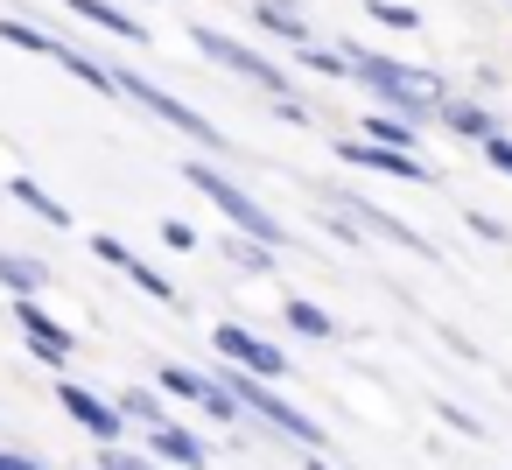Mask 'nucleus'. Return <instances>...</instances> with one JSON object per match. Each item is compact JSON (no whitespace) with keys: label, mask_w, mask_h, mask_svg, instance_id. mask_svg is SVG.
<instances>
[{"label":"nucleus","mask_w":512,"mask_h":470,"mask_svg":"<svg viewBox=\"0 0 512 470\" xmlns=\"http://www.w3.org/2000/svg\"><path fill=\"white\" fill-rule=\"evenodd\" d=\"M358 134H365L372 148H393V155H414V141H421V134H414L407 120H393V113H372V120H365Z\"/></svg>","instance_id":"18"},{"label":"nucleus","mask_w":512,"mask_h":470,"mask_svg":"<svg viewBox=\"0 0 512 470\" xmlns=\"http://www.w3.org/2000/svg\"><path fill=\"white\" fill-rule=\"evenodd\" d=\"M337 155H344L351 169L386 176V183H435V169H428L421 155H393V148H372V141H337Z\"/></svg>","instance_id":"8"},{"label":"nucleus","mask_w":512,"mask_h":470,"mask_svg":"<svg viewBox=\"0 0 512 470\" xmlns=\"http://www.w3.org/2000/svg\"><path fill=\"white\" fill-rule=\"evenodd\" d=\"M57 400H64V414H71V421H78L85 435H99V449H120V435H127V421L113 414V400H99L92 386H71V379L57 386Z\"/></svg>","instance_id":"7"},{"label":"nucleus","mask_w":512,"mask_h":470,"mask_svg":"<svg viewBox=\"0 0 512 470\" xmlns=\"http://www.w3.org/2000/svg\"><path fill=\"white\" fill-rule=\"evenodd\" d=\"M225 260H232V267H246V274H267V267H274V253H260V246H253V239H239V232L225 239Z\"/></svg>","instance_id":"23"},{"label":"nucleus","mask_w":512,"mask_h":470,"mask_svg":"<svg viewBox=\"0 0 512 470\" xmlns=\"http://www.w3.org/2000/svg\"><path fill=\"white\" fill-rule=\"evenodd\" d=\"M253 22H260L267 36H281V43L309 50V15L295 8V0H253Z\"/></svg>","instance_id":"14"},{"label":"nucleus","mask_w":512,"mask_h":470,"mask_svg":"<svg viewBox=\"0 0 512 470\" xmlns=\"http://www.w3.org/2000/svg\"><path fill=\"white\" fill-rule=\"evenodd\" d=\"M162 393H176V400H197L211 421H239V407L204 379V372H190V365H162Z\"/></svg>","instance_id":"11"},{"label":"nucleus","mask_w":512,"mask_h":470,"mask_svg":"<svg viewBox=\"0 0 512 470\" xmlns=\"http://www.w3.org/2000/svg\"><path fill=\"white\" fill-rule=\"evenodd\" d=\"M211 344H218V365H232V372H246V379H260V386H274V379L295 365L288 351H274L267 337H253V330H239V323H218Z\"/></svg>","instance_id":"6"},{"label":"nucleus","mask_w":512,"mask_h":470,"mask_svg":"<svg viewBox=\"0 0 512 470\" xmlns=\"http://www.w3.org/2000/svg\"><path fill=\"white\" fill-rule=\"evenodd\" d=\"M8 190H15V204H29L36 218H50V225H71V204H57V197H50V190H43L36 176H15Z\"/></svg>","instance_id":"20"},{"label":"nucleus","mask_w":512,"mask_h":470,"mask_svg":"<svg viewBox=\"0 0 512 470\" xmlns=\"http://www.w3.org/2000/svg\"><path fill=\"white\" fill-rule=\"evenodd\" d=\"M309 470H330V463H309Z\"/></svg>","instance_id":"32"},{"label":"nucleus","mask_w":512,"mask_h":470,"mask_svg":"<svg viewBox=\"0 0 512 470\" xmlns=\"http://www.w3.org/2000/svg\"><path fill=\"white\" fill-rule=\"evenodd\" d=\"M183 176H190V190H204V197L232 218V232H239V239H253V246H281V239H288V232H281V218H274L253 190H239V176H225L218 162H190Z\"/></svg>","instance_id":"2"},{"label":"nucleus","mask_w":512,"mask_h":470,"mask_svg":"<svg viewBox=\"0 0 512 470\" xmlns=\"http://www.w3.org/2000/svg\"><path fill=\"white\" fill-rule=\"evenodd\" d=\"M162 246H176V253H190V246H197V232H190L183 218H169V225H162Z\"/></svg>","instance_id":"29"},{"label":"nucleus","mask_w":512,"mask_h":470,"mask_svg":"<svg viewBox=\"0 0 512 470\" xmlns=\"http://www.w3.org/2000/svg\"><path fill=\"white\" fill-rule=\"evenodd\" d=\"M302 64H309L316 78H344V64H337V50H302Z\"/></svg>","instance_id":"27"},{"label":"nucleus","mask_w":512,"mask_h":470,"mask_svg":"<svg viewBox=\"0 0 512 470\" xmlns=\"http://www.w3.org/2000/svg\"><path fill=\"white\" fill-rule=\"evenodd\" d=\"M99 470H162V463L141 449H99Z\"/></svg>","instance_id":"25"},{"label":"nucleus","mask_w":512,"mask_h":470,"mask_svg":"<svg viewBox=\"0 0 512 470\" xmlns=\"http://www.w3.org/2000/svg\"><path fill=\"white\" fill-rule=\"evenodd\" d=\"M92 253H99V260H106L113 274H127L134 288H148L155 302H176V288H169V281H162V274H155V267H148L141 253H127V239H113V232H92Z\"/></svg>","instance_id":"9"},{"label":"nucleus","mask_w":512,"mask_h":470,"mask_svg":"<svg viewBox=\"0 0 512 470\" xmlns=\"http://www.w3.org/2000/svg\"><path fill=\"white\" fill-rule=\"evenodd\" d=\"M113 414H120V421H148V428H155V421H169V414H162V400H155V393H141V386H127V393L113 400Z\"/></svg>","instance_id":"21"},{"label":"nucleus","mask_w":512,"mask_h":470,"mask_svg":"<svg viewBox=\"0 0 512 470\" xmlns=\"http://www.w3.org/2000/svg\"><path fill=\"white\" fill-rule=\"evenodd\" d=\"M155 463H176V470H204L211 463V449L190 435V428H176V421H155Z\"/></svg>","instance_id":"13"},{"label":"nucleus","mask_w":512,"mask_h":470,"mask_svg":"<svg viewBox=\"0 0 512 470\" xmlns=\"http://www.w3.org/2000/svg\"><path fill=\"white\" fill-rule=\"evenodd\" d=\"M337 64H344V78H358L393 120H428L449 92H442V78L435 71H421V64H393V57H379V50H365V43H344L337 50Z\"/></svg>","instance_id":"1"},{"label":"nucleus","mask_w":512,"mask_h":470,"mask_svg":"<svg viewBox=\"0 0 512 470\" xmlns=\"http://www.w3.org/2000/svg\"><path fill=\"white\" fill-rule=\"evenodd\" d=\"M15 323L29 330V344H36L43 365H71V330H64L43 302H22V295H15Z\"/></svg>","instance_id":"10"},{"label":"nucleus","mask_w":512,"mask_h":470,"mask_svg":"<svg viewBox=\"0 0 512 470\" xmlns=\"http://www.w3.org/2000/svg\"><path fill=\"white\" fill-rule=\"evenodd\" d=\"M281 316H288L295 337H337V316H330L323 302H302V295H295V302H281Z\"/></svg>","instance_id":"19"},{"label":"nucleus","mask_w":512,"mask_h":470,"mask_svg":"<svg viewBox=\"0 0 512 470\" xmlns=\"http://www.w3.org/2000/svg\"><path fill=\"white\" fill-rule=\"evenodd\" d=\"M470 232H477V239H505V225H498L491 211H470Z\"/></svg>","instance_id":"30"},{"label":"nucleus","mask_w":512,"mask_h":470,"mask_svg":"<svg viewBox=\"0 0 512 470\" xmlns=\"http://www.w3.org/2000/svg\"><path fill=\"white\" fill-rule=\"evenodd\" d=\"M43 281H50V267H43V260H29V253H8V246H0V288H15V295L29 302Z\"/></svg>","instance_id":"17"},{"label":"nucleus","mask_w":512,"mask_h":470,"mask_svg":"<svg viewBox=\"0 0 512 470\" xmlns=\"http://www.w3.org/2000/svg\"><path fill=\"white\" fill-rule=\"evenodd\" d=\"M351 218L365 225V232H379V239H393V246H407V253H421V260H435V246L407 225V218H393V211H379V204H365V197H351ZM351 225V232H358Z\"/></svg>","instance_id":"12"},{"label":"nucleus","mask_w":512,"mask_h":470,"mask_svg":"<svg viewBox=\"0 0 512 470\" xmlns=\"http://www.w3.org/2000/svg\"><path fill=\"white\" fill-rule=\"evenodd\" d=\"M113 99H134V106H148L155 120H169L176 134H190L197 148H225V134H218V127H211V120H204L197 106H183L176 92H162L155 78H134V71H113Z\"/></svg>","instance_id":"4"},{"label":"nucleus","mask_w":512,"mask_h":470,"mask_svg":"<svg viewBox=\"0 0 512 470\" xmlns=\"http://www.w3.org/2000/svg\"><path fill=\"white\" fill-rule=\"evenodd\" d=\"M190 43H197V50H204L211 64H225L232 78H253V85H260L267 99H288V71H281L274 57H260V50H246V43H232V36H218V29H204V22L190 29Z\"/></svg>","instance_id":"5"},{"label":"nucleus","mask_w":512,"mask_h":470,"mask_svg":"<svg viewBox=\"0 0 512 470\" xmlns=\"http://www.w3.org/2000/svg\"><path fill=\"white\" fill-rule=\"evenodd\" d=\"M71 15H85V22H92V29H106V36L148 43V22H134L127 8H113V0H71Z\"/></svg>","instance_id":"15"},{"label":"nucleus","mask_w":512,"mask_h":470,"mask_svg":"<svg viewBox=\"0 0 512 470\" xmlns=\"http://www.w3.org/2000/svg\"><path fill=\"white\" fill-rule=\"evenodd\" d=\"M484 162H491L498 176H512V134H491V141H484Z\"/></svg>","instance_id":"26"},{"label":"nucleus","mask_w":512,"mask_h":470,"mask_svg":"<svg viewBox=\"0 0 512 470\" xmlns=\"http://www.w3.org/2000/svg\"><path fill=\"white\" fill-rule=\"evenodd\" d=\"M0 470H43L36 456H22V449H0Z\"/></svg>","instance_id":"31"},{"label":"nucleus","mask_w":512,"mask_h":470,"mask_svg":"<svg viewBox=\"0 0 512 470\" xmlns=\"http://www.w3.org/2000/svg\"><path fill=\"white\" fill-rule=\"evenodd\" d=\"M211 386H218V393H225L232 407L260 414V421H267L274 435H295V442H309V449L323 442V428H316L309 414H295V407H288V400H281L274 386H260V379H246V372H232V365H218V379H211Z\"/></svg>","instance_id":"3"},{"label":"nucleus","mask_w":512,"mask_h":470,"mask_svg":"<svg viewBox=\"0 0 512 470\" xmlns=\"http://www.w3.org/2000/svg\"><path fill=\"white\" fill-rule=\"evenodd\" d=\"M435 414H442V421H449V428H463V435H484V421H477V414H463V407H456V400H442V407H435Z\"/></svg>","instance_id":"28"},{"label":"nucleus","mask_w":512,"mask_h":470,"mask_svg":"<svg viewBox=\"0 0 512 470\" xmlns=\"http://www.w3.org/2000/svg\"><path fill=\"white\" fill-rule=\"evenodd\" d=\"M435 113L449 120V134H456V141H491V134H498V120H491L477 99H442Z\"/></svg>","instance_id":"16"},{"label":"nucleus","mask_w":512,"mask_h":470,"mask_svg":"<svg viewBox=\"0 0 512 470\" xmlns=\"http://www.w3.org/2000/svg\"><path fill=\"white\" fill-rule=\"evenodd\" d=\"M365 15H372L379 29H421V15L407 8V0H365Z\"/></svg>","instance_id":"22"},{"label":"nucleus","mask_w":512,"mask_h":470,"mask_svg":"<svg viewBox=\"0 0 512 470\" xmlns=\"http://www.w3.org/2000/svg\"><path fill=\"white\" fill-rule=\"evenodd\" d=\"M0 43H15V50H36V57H50L57 43L43 36V29H29V22H0Z\"/></svg>","instance_id":"24"}]
</instances>
